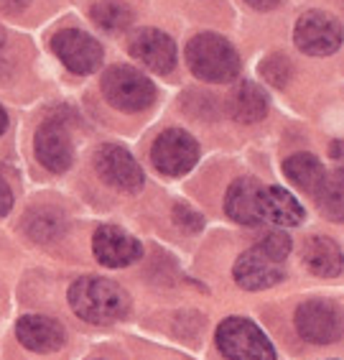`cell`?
<instances>
[{
	"mask_svg": "<svg viewBox=\"0 0 344 360\" xmlns=\"http://www.w3.org/2000/svg\"><path fill=\"white\" fill-rule=\"evenodd\" d=\"M250 8H255V11H273L281 0H245Z\"/></svg>",
	"mask_w": 344,
	"mask_h": 360,
	"instance_id": "4316f807",
	"label": "cell"
},
{
	"mask_svg": "<svg viewBox=\"0 0 344 360\" xmlns=\"http://www.w3.org/2000/svg\"><path fill=\"white\" fill-rule=\"evenodd\" d=\"M92 250H95L97 261L110 266V269L131 266L143 253L140 243L131 233H125L123 228H115V225H102L97 230L95 240H92Z\"/></svg>",
	"mask_w": 344,
	"mask_h": 360,
	"instance_id": "5bb4252c",
	"label": "cell"
},
{
	"mask_svg": "<svg viewBox=\"0 0 344 360\" xmlns=\"http://www.w3.org/2000/svg\"><path fill=\"white\" fill-rule=\"evenodd\" d=\"M265 222H275L281 228H296L303 222V207L289 189L265 187Z\"/></svg>",
	"mask_w": 344,
	"mask_h": 360,
	"instance_id": "d6986e66",
	"label": "cell"
},
{
	"mask_svg": "<svg viewBox=\"0 0 344 360\" xmlns=\"http://www.w3.org/2000/svg\"><path fill=\"white\" fill-rule=\"evenodd\" d=\"M0 44H3V31H0Z\"/></svg>",
	"mask_w": 344,
	"mask_h": 360,
	"instance_id": "f546056e",
	"label": "cell"
},
{
	"mask_svg": "<svg viewBox=\"0 0 344 360\" xmlns=\"http://www.w3.org/2000/svg\"><path fill=\"white\" fill-rule=\"evenodd\" d=\"M51 49L59 56V62L74 75H92L102 64V46L97 39H92L84 31L77 28H64L51 36Z\"/></svg>",
	"mask_w": 344,
	"mask_h": 360,
	"instance_id": "8992f818",
	"label": "cell"
},
{
	"mask_svg": "<svg viewBox=\"0 0 344 360\" xmlns=\"http://www.w3.org/2000/svg\"><path fill=\"white\" fill-rule=\"evenodd\" d=\"M225 210L240 225H263L265 222V187L255 179H234L225 197Z\"/></svg>",
	"mask_w": 344,
	"mask_h": 360,
	"instance_id": "8fae6325",
	"label": "cell"
},
{
	"mask_svg": "<svg viewBox=\"0 0 344 360\" xmlns=\"http://www.w3.org/2000/svg\"><path fill=\"white\" fill-rule=\"evenodd\" d=\"M0 3H3L8 13H18V11H23L28 6V0H0Z\"/></svg>",
	"mask_w": 344,
	"mask_h": 360,
	"instance_id": "83f0119b",
	"label": "cell"
},
{
	"mask_svg": "<svg viewBox=\"0 0 344 360\" xmlns=\"http://www.w3.org/2000/svg\"><path fill=\"white\" fill-rule=\"evenodd\" d=\"M296 330L314 345H329L342 335V319L329 302H306L296 309Z\"/></svg>",
	"mask_w": 344,
	"mask_h": 360,
	"instance_id": "30bf717a",
	"label": "cell"
},
{
	"mask_svg": "<svg viewBox=\"0 0 344 360\" xmlns=\"http://www.w3.org/2000/svg\"><path fill=\"white\" fill-rule=\"evenodd\" d=\"M173 222H176L181 230H186V233H199V230L204 228V217H201L197 210L189 207V205H176V207H173Z\"/></svg>",
	"mask_w": 344,
	"mask_h": 360,
	"instance_id": "d4e9b609",
	"label": "cell"
},
{
	"mask_svg": "<svg viewBox=\"0 0 344 360\" xmlns=\"http://www.w3.org/2000/svg\"><path fill=\"white\" fill-rule=\"evenodd\" d=\"M258 248L265 253V256H270L273 261H286V256L291 253V238L283 233V230H273V233H268V236L263 238L260 243H258Z\"/></svg>",
	"mask_w": 344,
	"mask_h": 360,
	"instance_id": "cb8c5ba5",
	"label": "cell"
},
{
	"mask_svg": "<svg viewBox=\"0 0 344 360\" xmlns=\"http://www.w3.org/2000/svg\"><path fill=\"white\" fill-rule=\"evenodd\" d=\"M186 64L204 82H230L240 75V54L220 34L194 36L186 44Z\"/></svg>",
	"mask_w": 344,
	"mask_h": 360,
	"instance_id": "7a4b0ae2",
	"label": "cell"
},
{
	"mask_svg": "<svg viewBox=\"0 0 344 360\" xmlns=\"http://www.w3.org/2000/svg\"><path fill=\"white\" fill-rule=\"evenodd\" d=\"M303 261L317 276L331 278L342 274V250L331 238H311L303 245Z\"/></svg>",
	"mask_w": 344,
	"mask_h": 360,
	"instance_id": "ac0fdd59",
	"label": "cell"
},
{
	"mask_svg": "<svg viewBox=\"0 0 344 360\" xmlns=\"http://www.w3.org/2000/svg\"><path fill=\"white\" fill-rule=\"evenodd\" d=\"M6 128H8V115H6V110L0 108V133L6 131Z\"/></svg>",
	"mask_w": 344,
	"mask_h": 360,
	"instance_id": "f1b7e54d",
	"label": "cell"
},
{
	"mask_svg": "<svg viewBox=\"0 0 344 360\" xmlns=\"http://www.w3.org/2000/svg\"><path fill=\"white\" fill-rule=\"evenodd\" d=\"M69 304L74 314L92 325H110L123 319L131 309V299L115 281L100 276L77 278L69 286Z\"/></svg>",
	"mask_w": 344,
	"mask_h": 360,
	"instance_id": "6da1fadb",
	"label": "cell"
},
{
	"mask_svg": "<svg viewBox=\"0 0 344 360\" xmlns=\"http://www.w3.org/2000/svg\"><path fill=\"white\" fill-rule=\"evenodd\" d=\"M11 207H13V192H11V187H8L6 181L0 179V217L8 215Z\"/></svg>",
	"mask_w": 344,
	"mask_h": 360,
	"instance_id": "484cf974",
	"label": "cell"
},
{
	"mask_svg": "<svg viewBox=\"0 0 344 360\" xmlns=\"http://www.w3.org/2000/svg\"><path fill=\"white\" fill-rule=\"evenodd\" d=\"M217 347L227 360H275L270 340L250 319L230 317L217 327Z\"/></svg>",
	"mask_w": 344,
	"mask_h": 360,
	"instance_id": "277c9868",
	"label": "cell"
},
{
	"mask_svg": "<svg viewBox=\"0 0 344 360\" xmlns=\"http://www.w3.org/2000/svg\"><path fill=\"white\" fill-rule=\"evenodd\" d=\"M232 276L242 289L263 291L278 284L286 274H283L281 261H273V258L265 256L260 248H250L237 258V264H234V269H232Z\"/></svg>",
	"mask_w": 344,
	"mask_h": 360,
	"instance_id": "4fadbf2b",
	"label": "cell"
},
{
	"mask_svg": "<svg viewBox=\"0 0 344 360\" xmlns=\"http://www.w3.org/2000/svg\"><path fill=\"white\" fill-rule=\"evenodd\" d=\"M268 112V97L263 92L260 84L240 82L230 95V115H232L237 123H258V120L265 118Z\"/></svg>",
	"mask_w": 344,
	"mask_h": 360,
	"instance_id": "2e32d148",
	"label": "cell"
},
{
	"mask_svg": "<svg viewBox=\"0 0 344 360\" xmlns=\"http://www.w3.org/2000/svg\"><path fill=\"white\" fill-rule=\"evenodd\" d=\"M36 159L41 161V167L51 174H62L72 167L74 161V148L69 141V133L62 123L46 120V123L36 131Z\"/></svg>",
	"mask_w": 344,
	"mask_h": 360,
	"instance_id": "7c38bea8",
	"label": "cell"
},
{
	"mask_svg": "<svg viewBox=\"0 0 344 360\" xmlns=\"http://www.w3.org/2000/svg\"><path fill=\"white\" fill-rule=\"evenodd\" d=\"M15 335L21 340V345L34 350V353H54L64 345V327L51 317L44 314H26L18 319L15 325Z\"/></svg>",
	"mask_w": 344,
	"mask_h": 360,
	"instance_id": "9a60e30c",
	"label": "cell"
},
{
	"mask_svg": "<svg viewBox=\"0 0 344 360\" xmlns=\"http://www.w3.org/2000/svg\"><path fill=\"white\" fill-rule=\"evenodd\" d=\"M133 59L148 67L156 75H168L176 67V44L159 28H140L128 44Z\"/></svg>",
	"mask_w": 344,
	"mask_h": 360,
	"instance_id": "9c48e42d",
	"label": "cell"
},
{
	"mask_svg": "<svg viewBox=\"0 0 344 360\" xmlns=\"http://www.w3.org/2000/svg\"><path fill=\"white\" fill-rule=\"evenodd\" d=\"M342 172L326 174L322 189L317 192L319 207H322L324 215H329L331 220H342L344 215V192H342Z\"/></svg>",
	"mask_w": 344,
	"mask_h": 360,
	"instance_id": "7402d4cb",
	"label": "cell"
},
{
	"mask_svg": "<svg viewBox=\"0 0 344 360\" xmlns=\"http://www.w3.org/2000/svg\"><path fill=\"white\" fill-rule=\"evenodd\" d=\"M283 174L298 189L314 194V197H317L324 179H326V169L322 167V161L314 153H293V156H289V159L283 161Z\"/></svg>",
	"mask_w": 344,
	"mask_h": 360,
	"instance_id": "e0dca14e",
	"label": "cell"
},
{
	"mask_svg": "<svg viewBox=\"0 0 344 360\" xmlns=\"http://www.w3.org/2000/svg\"><path fill=\"white\" fill-rule=\"evenodd\" d=\"M260 75H263V79H268V82L275 84V87H286L289 79H291V75H293V67H291L289 56L270 54L268 59H263Z\"/></svg>",
	"mask_w": 344,
	"mask_h": 360,
	"instance_id": "603a6c76",
	"label": "cell"
},
{
	"mask_svg": "<svg viewBox=\"0 0 344 360\" xmlns=\"http://www.w3.org/2000/svg\"><path fill=\"white\" fill-rule=\"evenodd\" d=\"M197 159H199V143L181 128L164 131L151 146L153 167L166 176H181V174L192 172Z\"/></svg>",
	"mask_w": 344,
	"mask_h": 360,
	"instance_id": "5b68a950",
	"label": "cell"
},
{
	"mask_svg": "<svg viewBox=\"0 0 344 360\" xmlns=\"http://www.w3.org/2000/svg\"><path fill=\"white\" fill-rule=\"evenodd\" d=\"M92 21L102 31H123L131 26L133 11L123 0H100L92 6Z\"/></svg>",
	"mask_w": 344,
	"mask_h": 360,
	"instance_id": "44dd1931",
	"label": "cell"
},
{
	"mask_svg": "<svg viewBox=\"0 0 344 360\" xmlns=\"http://www.w3.org/2000/svg\"><path fill=\"white\" fill-rule=\"evenodd\" d=\"M95 167L97 174L105 179V184H110L112 189H120V192H138L145 181L143 169L138 167V161L123 146H102L95 156Z\"/></svg>",
	"mask_w": 344,
	"mask_h": 360,
	"instance_id": "ba28073f",
	"label": "cell"
},
{
	"mask_svg": "<svg viewBox=\"0 0 344 360\" xmlns=\"http://www.w3.org/2000/svg\"><path fill=\"white\" fill-rule=\"evenodd\" d=\"M296 46L309 56H329L342 46V26L334 15L309 11L296 23Z\"/></svg>",
	"mask_w": 344,
	"mask_h": 360,
	"instance_id": "52a82bcc",
	"label": "cell"
},
{
	"mask_svg": "<svg viewBox=\"0 0 344 360\" xmlns=\"http://www.w3.org/2000/svg\"><path fill=\"white\" fill-rule=\"evenodd\" d=\"M102 95L117 110L140 112L151 108V103L156 100V87L135 67L117 64L102 75Z\"/></svg>",
	"mask_w": 344,
	"mask_h": 360,
	"instance_id": "3957f363",
	"label": "cell"
},
{
	"mask_svg": "<svg viewBox=\"0 0 344 360\" xmlns=\"http://www.w3.org/2000/svg\"><path fill=\"white\" fill-rule=\"evenodd\" d=\"M26 230L34 240L51 243L64 236L67 222H64L62 212H56V210H51V207H41V210H34V212L26 217Z\"/></svg>",
	"mask_w": 344,
	"mask_h": 360,
	"instance_id": "ffe728a7",
	"label": "cell"
}]
</instances>
